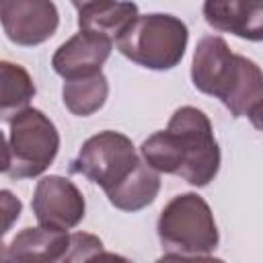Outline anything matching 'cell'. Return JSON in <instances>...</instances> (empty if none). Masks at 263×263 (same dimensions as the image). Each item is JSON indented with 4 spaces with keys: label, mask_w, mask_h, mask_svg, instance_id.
I'll return each mask as SVG.
<instances>
[{
    "label": "cell",
    "mask_w": 263,
    "mask_h": 263,
    "mask_svg": "<svg viewBox=\"0 0 263 263\" xmlns=\"http://www.w3.org/2000/svg\"><path fill=\"white\" fill-rule=\"evenodd\" d=\"M142 160L156 173L177 175L193 187L210 185L220 171V148L210 117L197 107H179L166 129L146 138Z\"/></svg>",
    "instance_id": "1"
},
{
    "label": "cell",
    "mask_w": 263,
    "mask_h": 263,
    "mask_svg": "<svg viewBox=\"0 0 263 263\" xmlns=\"http://www.w3.org/2000/svg\"><path fill=\"white\" fill-rule=\"evenodd\" d=\"M191 82L199 92L216 97L234 117H247L257 129L261 127V68L253 60L234 53L222 37L205 35L197 41Z\"/></svg>",
    "instance_id": "2"
},
{
    "label": "cell",
    "mask_w": 263,
    "mask_h": 263,
    "mask_svg": "<svg viewBox=\"0 0 263 263\" xmlns=\"http://www.w3.org/2000/svg\"><path fill=\"white\" fill-rule=\"evenodd\" d=\"M187 25L173 14H138L115 39L121 55L148 70L175 68L187 49Z\"/></svg>",
    "instance_id": "3"
},
{
    "label": "cell",
    "mask_w": 263,
    "mask_h": 263,
    "mask_svg": "<svg viewBox=\"0 0 263 263\" xmlns=\"http://www.w3.org/2000/svg\"><path fill=\"white\" fill-rule=\"evenodd\" d=\"M156 232L162 247L179 255H210L220 242L208 201L191 191L175 195L162 208Z\"/></svg>",
    "instance_id": "4"
},
{
    "label": "cell",
    "mask_w": 263,
    "mask_h": 263,
    "mask_svg": "<svg viewBox=\"0 0 263 263\" xmlns=\"http://www.w3.org/2000/svg\"><path fill=\"white\" fill-rule=\"evenodd\" d=\"M142 162L144 160L136 152L134 142L125 134L105 129L90 136L80 146L70 168L99 185L109 197L136 175Z\"/></svg>",
    "instance_id": "5"
},
{
    "label": "cell",
    "mask_w": 263,
    "mask_h": 263,
    "mask_svg": "<svg viewBox=\"0 0 263 263\" xmlns=\"http://www.w3.org/2000/svg\"><path fill=\"white\" fill-rule=\"evenodd\" d=\"M60 150L55 123L39 109L27 107L10 119V179H33L49 168Z\"/></svg>",
    "instance_id": "6"
},
{
    "label": "cell",
    "mask_w": 263,
    "mask_h": 263,
    "mask_svg": "<svg viewBox=\"0 0 263 263\" xmlns=\"http://www.w3.org/2000/svg\"><path fill=\"white\" fill-rule=\"evenodd\" d=\"M31 208L41 228L68 232L82 222L86 201L82 191L70 179L47 175L37 181Z\"/></svg>",
    "instance_id": "7"
},
{
    "label": "cell",
    "mask_w": 263,
    "mask_h": 263,
    "mask_svg": "<svg viewBox=\"0 0 263 263\" xmlns=\"http://www.w3.org/2000/svg\"><path fill=\"white\" fill-rule=\"evenodd\" d=\"M0 25L12 43L35 47L53 37L60 14L49 0H0Z\"/></svg>",
    "instance_id": "8"
},
{
    "label": "cell",
    "mask_w": 263,
    "mask_h": 263,
    "mask_svg": "<svg viewBox=\"0 0 263 263\" xmlns=\"http://www.w3.org/2000/svg\"><path fill=\"white\" fill-rule=\"evenodd\" d=\"M111 49H113L111 39L103 35L78 31L55 49L51 58V66L55 74H60L64 80L90 76L101 72L103 64L111 55Z\"/></svg>",
    "instance_id": "9"
},
{
    "label": "cell",
    "mask_w": 263,
    "mask_h": 263,
    "mask_svg": "<svg viewBox=\"0 0 263 263\" xmlns=\"http://www.w3.org/2000/svg\"><path fill=\"white\" fill-rule=\"evenodd\" d=\"M203 16L216 31L232 33L240 39H263V2L242 0H208L203 4Z\"/></svg>",
    "instance_id": "10"
},
{
    "label": "cell",
    "mask_w": 263,
    "mask_h": 263,
    "mask_svg": "<svg viewBox=\"0 0 263 263\" xmlns=\"http://www.w3.org/2000/svg\"><path fill=\"white\" fill-rule=\"evenodd\" d=\"M80 31L103 35L115 41L138 16L134 2H74Z\"/></svg>",
    "instance_id": "11"
},
{
    "label": "cell",
    "mask_w": 263,
    "mask_h": 263,
    "mask_svg": "<svg viewBox=\"0 0 263 263\" xmlns=\"http://www.w3.org/2000/svg\"><path fill=\"white\" fill-rule=\"evenodd\" d=\"M35 97L31 74L14 62L0 60V119H12L25 111Z\"/></svg>",
    "instance_id": "12"
},
{
    "label": "cell",
    "mask_w": 263,
    "mask_h": 263,
    "mask_svg": "<svg viewBox=\"0 0 263 263\" xmlns=\"http://www.w3.org/2000/svg\"><path fill=\"white\" fill-rule=\"evenodd\" d=\"M107 97H109V82L103 72L74 80H64L62 86V101L66 109L78 117H88L97 113L105 105Z\"/></svg>",
    "instance_id": "13"
},
{
    "label": "cell",
    "mask_w": 263,
    "mask_h": 263,
    "mask_svg": "<svg viewBox=\"0 0 263 263\" xmlns=\"http://www.w3.org/2000/svg\"><path fill=\"white\" fill-rule=\"evenodd\" d=\"M68 247H70L68 232H58V230H47L37 226V228H23L10 240V245H6V251L62 263V259L68 253Z\"/></svg>",
    "instance_id": "14"
},
{
    "label": "cell",
    "mask_w": 263,
    "mask_h": 263,
    "mask_svg": "<svg viewBox=\"0 0 263 263\" xmlns=\"http://www.w3.org/2000/svg\"><path fill=\"white\" fill-rule=\"evenodd\" d=\"M158 191H160V175L152 171L146 162H142L136 175L115 193H111L107 199L113 208L121 212H140L156 199Z\"/></svg>",
    "instance_id": "15"
},
{
    "label": "cell",
    "mask_w": 263,
    "mask_h": 263,
    "mask_svg": "<svg viewBox=\"0 0 263 263\" xmlns=\"http://www.w3.org/2000/svg\"><path fill=\"white\" fill-rule=\"evenodd\" d=\"M62 263H134L132 259L105 251L103 240L88 232L70 234V247Z\"/></svg>",
    "instance_id": "16"
},
{
    "label": "cell",
    "mask_w": 263,
    "mask_h": 263,
    "mask_svg": "<svg viewBox=\"0 0 263 263\" xmlns=\"http://www.w3.org/2000/svg\"><path fill=\"white\" fill-rule=\"evenodd\" d=\"M23 212V201L10 191V189H0V255L6 251V245L2 242L4 234L16 224Z\"/></svg>",
    "instance_id": "17"
},
{
    "label": "cell",
    "mask_w": 263,
    "mask_h": 263,
    "mask_svg": "<svg viewBox=\"0 0 263 263\" xmlns=\"http://www.w3.org/2000/svg\"><path fill=\"white\" fill-rule=\"evenodd\" d=\"M154 263H224L218 257L212 255H179V253H166Z\"/></svg>",
    "instance_id": "18"
},
{
    "label": "cell",
    "mask_w": 263,
    "mask_h": 263,
    "mask_svg": "<svg viewBox=\"0 0 263 263\" xmlns=\"http://www.w3.org/2000/svg\"><path fill=\"white\" fill-rule=\"evenodd\" d=\"M0 263H58V261H47V259H39L33 255H18V253L4 251L0 255Z\"/></svg>",
    "instance_id": "19"
},
{
    "label": "cell",
    "mask_w": 263,
    "mask_h": 263,
    "mask_svg": "<svg viewBox=\"0 0 263 263\" xmlns=\"http://www.w3.org/2000/svg\"><path fill=\"white\" fill-rule=\"evenodd\" d=\"M10 166V154H8V142L4 134L0 132V173H6Z\"/></svg>",
    "instance_id": "20"
}]
</instances>
